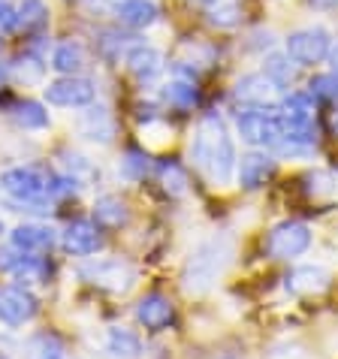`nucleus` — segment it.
<instances>
[{"label":"nucleus","instance_id":"42","mask_svg":"<svg viewBox=\"0 0 338 359\" xmlns=\"http://www.w3.org/2000/svg\"><path fill=\"white\" fill-rule=\"evenodd\" d=\"M0 359H4V356H0Z\"/></svg>","mask_w":338,"mask_h":359},{"label":"nucleus","instance_id":"37","mask_svg":"<svg viewBox=\"0 0 338 359\" xmlns=\"http://www.w3.org/2000/svg\"><path fill=\"white\" fill-rule=\"evenodd\" d=\"M326 61H330V73L338 79V43L330 48V57H326Z\"/></svg>","mask_w":338,"mask_h":359},{"label":"nucleus","instance_id":"20","mask_svg":"<svg viewBox=\"0 0 338 359\" xmlns=\"http://www.w3.org/2000/svg\"><path fill=\"white\" fill-rule=\"evenodd\" d=\"M94 221L109 229H121L130 221V208H127L124 199L118 196H100L94 203Z\"/></svg>","mask_w":338,"mask_h":359},{"label":"nucleus","instance_id":"2","mask_svg":"<svg viewBox=\"0 0 338 359\" xmlns=\"http://www.w3.org/2000/svg\"><path fill=\"white\" fill-rule=\"evenodd\" d=\"M233 251H236L233 238L224 236V233H217V236L196 245L191 251V257H187L184 269H182L184 290L191 296H203V293L212 290V287L217 284V278H221L227 272V266H230Z\"/></svg>","mask_w":338,"mask_h":359},{"label":"nucleus","instance_id":"31","mask_svg":"<svg viewBox=\"0 0 338 359\" xmlns=\"http://www.w3.org/2000/svg\"><path fill=\"white\" fill-rule=\"evenodd\" d=\"M64 166H67V175L76 178V182L94 175V166L88 163V157H82V154H64Z\"/></svg>","mask_w":338,"mask_h":359},{"label":"nucleus","instance_id":"35","mask_svg":"<svg viewBox=\"0 0 338 359\" xmlns=\"http://www.w3.org/2000/svg\"><path fill=\"white\" fill-rule=\"evenodd\" d=\"M18 27V9H13L6 0H0V34H9Z\"/></svg>","mask_w":338,"mask_h":359},{"label":"nucleus","instance_id":"1","mask_svg":"<svg viewBox=\"0 0 338 359\" xmlns=\"http://www.w3.org/2000/svg\"><path fill=\"white\" fill-rule=\"evenodd\" d=\"M191 157H194L196 169H200L212 184L224 187V184L233 182L238 157H236L233 136L217 112L203 115L200 127H196V136H194V145H191Z\"/></svg>","mask_w":338,"mask_h":359},{"label":"nucleus","instance_id":"12","mask_svg":"<svg viewBox=\"0 0 338 359\" xmlns=\"http://www.w3.org/2000/svg\"><path fill=\"white\" fill-rule=\"evenodd\" d=\"M124 64L139 82H151L154 76L163 73V55L157 52L154 46H142V43H133L130 48H127Z\"/></svg>","mask_w":338,"mask_h":359},{"label":"nucleus","instance_id":"30","mask_svg":"<svg viewBox=\"0 0 338 359\" xmlns=\"http://www.w3.org/2000/svg\"><path fill=\"white\" fill-rule=\"evenodd\" d=\"M161 182L166 187V194H173V196L187 194V175L178 163H163L161 166Z\"/></svg>","mask_w":338,"mask_h":359},{"label":"nucleus","instance_id":"27","mask_svg":"<svg viewBox=\"0 0 338 359\" xmlns=\"http://www.w3.org/2000/svg\"><path fill=\"white\" fill-rule=\"evenodd\" d=\"M163 97H166V103L175 106V109H194L196 100H200L194 79H175V82H169Z\"/></svg>","mask_w":338,"mask_h":359},{"label":"nucleus","instance_id":"8","mask_svg":"<svg viewBox=\"0 0 338 359\" xmlns=\"http://www.w3.org/2000/svg\"><path fill=\"white\" fill-rule=\"evenodd\" d=\"M269 254L275 260H293V257H302L308 248H311V229H308L302 221H284L278 224L269 233Z\"/></svg>","mask_w":338,"mask_h":359},{"label":"nucleus","instance_id":"38","mask_svg":"<svg viewBox=\"0 0 338 359\" xmlns=\"http://www.w3.org/2000/svg\"><path fill=\"white\" fill-rule=\"evenodd\" d=\"M314 4H317V6H330V9H332V6H338V0H314Z\"/></svg>","mask_w":338,"mask_h":359},{"label":"nucleus","instance_id":"6","mask_svg":"<svg viewBox=\"0 0 338 359\" xmlns=\"http://www.w3.org/2000/svg\"><path fill=\"white\" fill-rule=\"evenodd\" d=\"M330 48H332V34L320 25L293 31L284 43V52L299 67H314V64L326 61V57H330Z\"/></svg>","mask_w":338,"mask_h":359},{"label":"nucleus","instance_id":"22","mask_svg":"<svg viewBox=\"0 0 338 359\" xmlns=\"http://www.w3.org/2000/svg\"><path fill=\"white\" fill-rule=\"evenodd\" d=\"M263 73L269 76V82L278 91H284V88H290L296 82V61L287 52H275L263 61Z\"/></svg>","mask_w":338,"mask_h":359},{"label":"nucleus","instance_id":"7","mask_svg":"<svg viewBox=\"0 0 338 359\" xmlns=\"http://www.w3.org/2000/svg\"><path fill=\"white\" fill-rule=\"evenodd\" d=\"M94 97H97V88L91 79H85V76H61L46 85V100L52 106L82 109V106H91Z\"/></svg>","mask_w":338,"mask_h":359},{"label":"nucleus","instance_id":"26","mask_svg":"<svg viewBox=\"0 0 338 359\" xmlns=\"http://www.w3.org/2000/svg\"><path fill=\"white\" fill-rule=\"evenodd\" d=\"M18 27H25V31H46L48 27V6L43 0H22V6H18Z\"/></svg>","mask_w":338,"mask_h":359},{"label":"nucleus","instance_id":"11","mask_svg":"<svg viewBox=\"0 0 338 359\" xmlns=\"http://www.w3.org/2000/svg\"><path fill=\"white\" fill-rule=\"evenodd\" d=\"M136 320L151 332H161L175 320V305L163 293H148L136 302Z\"/></svg>","mask_w":338,"mask_h":359},{"label":"nucleus","instance_id":"15","mask_svg":"<svg viewBox=\"0 0 338 359\" xmlns=\"http://www.w3.org/2000/svg\"><path fill=\"white\" fill-rule=\"evenodd\" d=\"M330 281H332L330 269H323V266H296L293 272L287 275L284 287L290 293H296V296H314V293H323L326 287H330Z\"/></svg>","mask_w":338,"mask_h":359},{"label":"nucleus","instance_id":"5","mask_svg":"<svg viewBox=\"0 0 338 359\" xmlns=\"http://www.w3.org/2000/svg\"><path fill=\"white\" fill-rule=\"evenodd\" d=\"M79 275L88 284L100 287L106 293H127L136 284V269L121 260V257H109V260H88L79 266Z\"/></svg>","mask_w":338,"mask_h":359},{"label":"nucleus","instance_id":"39","mask_svg":"<svg viewBox=\"0 0 338 359\" xmlns=\"http://www.w3.org/2000/svg\"><path fill=\"white\" fill-rule=\"evenodd\" d=\"M335 133H338V115H335Z\"/></svg>","mask_w":338,"mask_h":359},{"label":"nucleus","instance_id":"25","mask_svg":"<svg viewBox=\"0 0 338 359\" xmlns=\"http://www.w3.org/2000/svg\"><path fill=\"white\" fill-rule=\"evenodd\" d=\"M13 121L22 127V130H46L48 112L43 109V103H36V100H25V103L13 106Z\"/></svg>","mask_w":338,"mask_h":359},{"label":"nucleus","instance_id":"9","mask_svg":"<svg viewBox=\"0 0 338 359\" xmlns=\"http://www.w3.org/2000/svg\"><path fill=\"white\" fill-rule=\"evenodd\" d=\"M36 314V296L25 284L0 287V320L6 326H25Z\"/></svg>","mask_w":338,"mask_h":359},{"label":"nucleus","instance_id":"36","mask_svg":"<svg viewBox=\"0 0 338 359\" xmlns=\"http://www.w3.org/2000/svg\"><path fill=\"white\" fill-rule=\"evenodd\" d=\"M22 251H18V248H13V245H9V248H0V272H13V269L18 266V263H22Z\"/></svg>","mask_w":338,"mask_h":359},{"label":"nucleus","instance_id":"4","mask_svg":"<svg viewBox=\"0 0 338 359\" xmlns=\"http://www.w3.org/2000/svg\"><path fill=\"white\" fill-rule=\"evenodd\" d=\"M238 136L254 148H275L284 139L281 106H251L238 115Z\"/></svg>","mask_w":338,"mask_h":359},{"label":"nucleus","instance_id":"14","mask_svg":"<svg viewBox=\"0 0 338 359\" xmlns=\"http://www.w3.org/2000/svg\"><path fill=\"white\" fill-rule=\"evenodd\" d=\"M278 91V88L269 82V76L266 73H248L236 82L233 88V97L238 100V103H245L248 109L251 106H272V94Z\"/></svg>","mask_w":338,"mask_h":359},{"label":"nucleus","instance_id":"32","mask_svg":"<svg viewBox=\"0 0 338 359\" xmlns=\"http://www.w3.org/2000/svg\"><path fill=\"white\" fill-rule=\"evenodd\" d=\"M311 97H320V100H335L338 97V79L330 76H317L311 79Z\"/></svg>","mask_w":338,"mask_h":359},{"label":"nucleus","instance_id":"10","mask_svg":"<svg viewBox=\"0 0 338 359\" xmlns=\"http://www.w3.org/2000/svg\"><path fill=\"white\" fill-rule=\"evenodd\" d=\"M61 245L73 257H91L103 248V233L97 221H73L61 233Z\"/></svg>","mask_w":338,"mask_h":359},{"label":"nucleus","instance_id":"24","mask_svg":"<svg viewBox=\"0 0 338 359\" xmlns=\"http://www.w3.org/2000/svg\"><path fill=\"white\" fill-rule=\"evenodd\" d=\"M52 67L58 69L61 76H79V69L85 67V48L76 43V39H67L55 48L52 55Z\"/></svg>","mask_w":338,"mask_h":359},{"label":"nucleus","instance_id":"41","mask_svg":"<svg viewBox=\"0 0 338 359\" xmlns=\"http://www.w3.org/2000/svg\"><path fill=\"white\" fill-rule=\"evenodd\" d=\"M230 359H236V356H230Z\"/></svg>","mask_w":338,"mask_h":359},{"label":"nucleus","instance_id":"18","mask_svg":"<svg viewBox=\"0 0 338 359\" xmlns=\"http://www.w3.org/2000/svg\"><path fill=\"white\" fill-rule=\"evenodd\" d=\"M79 130H82L85 139H91V142L106 145V142H112V136H115V121L106 106H91L82 115V121H79Z\"/></svg>","mask_w":338,"mask_h":359},{"label":"nucleus","instance_id":"33","mask_svg":"<svg viewBox=\"0 0 338 359\" xmlns=\"http://www.w3.org/2000/svg\"><path fill=\"white\" fill-rule=\"evenodd\" d=\"M148 172V157L139 151H127L124 157V175L127 178H142Z\"/></svg>","mask_w":338,"mask_h":359},{"label":"nucleus","instance_id":"13","mask_svg":"<svg viewBox=\"0 0 338 359\" xmlns=\"http://www.w3.org/2000/svg\"><path fill=\"white\" fill-rule=\"evenodd\" d=\"M236 172H238V184H242L245 191H257V187H263L272 178L275 161L266 151H251L238 161Z\"/></svg>","mask_w":338,"mask_h":359},{"label":"nucleus","instance_id":"16","mask_svg":"<svg viewBox=\"0 0 338 359\" xmlns=\"http://www.w3.org/2000/svg\"><path fill=\"white\" fill-rule=\"evenodd\" d=\"M55 245V229L46 224H22L13 229V248H18L27 257L46 254Z\"/></svg>","mask_w":338,"mask_h":359},{"label":"nucleus","instance_id":"23","mask_svg":"<svg viewBox=\"0 0 338 359\" xmlns=\"http://www.w3.org/2000/svg\"><path fill=\"white\" fill-rule=\"evenodd\" d=\"M203 13L215 27H236L242 22V6L238 0H203Z\"/></svg>","mask_w":338,"mask_h":359},{"label":"nucleus","instance_id":"40","mask_svg":"<svg viewBox=\"0 0 338 359\" xmlns=\"http://www.w3.org/2000/svg\"><path fill=\"white\" fill-rule=\"evenodd\" d=\"M0 233H4V224H0Z\"/></svg>","mask_w":338,"mask_h":359},{"label":"nucleus","instance_id":"28","mask_svg":"<svg viewBox=\"0 0 338 359\" xmlns=\"http://www.w3.org/2000/svg\"><path fill=\"white\" fill-rule=\"evenodd\" d=\"M13 275L18 278V284H43L46 281V263L39 257H22V263L13 269Z\"/></svg>","mask_w":338,"mask_h":359},{"label":"nucleus","instance_id":"17","mask_svg":"<svg viewBox=\"0 0 338 359\" xmlns=\"http://www.w3.org/2000/svg\"><path fill=\"white\" fill-rule=\"evenodd\" d=\"M115 15L121 25L133 27V31H142V27H151L161 18V9H157L154 0H121Z\"/></svg>","mask_w":338,"mask_h":359},{"label":"nucleus","instance_id":"3","mask_svg":"<svg viewBox=\"0 0 338 359\" xmlns=\"http://www.w3.org/2000/svg\"><path fill=\"white\" fill-rule=\"evenodd\" d=\"M48 184H52V172L39 166H13L0 172V191H4L13 205H18L15 212H43L46 199H48Z\"/></svg>","mask_w":338,"mask_h":359},{"label":"nucleus","instance_id":"34","mask_svg":"<svg viewBox=\"0 0 338 359\" xmlns=\"http://www.w3.org/2000/svg\"><path fill=\"white\" fill-rule=\"evenodd\" d=\"M305 182H308V191H311V194H332L335 178L330 172H314V175H308Z\"/></svg>","mask_w":338,"mask_h":359},{"label":"nucleus","instance_id":"29","mask_svg":"<svg viewBox=\"0 0 338 359\" xmlns=\"http://www.w3.org/2000/svg\"><path fill=\"white\" fill-rule=\"evenodd\" d=\"M34 351L39 359H67V347L55 332H39L34 338Z\"/></svg>","mask_w":338,"mask_h":359},{"label":"nucleus","instance_id":"21","mask_svg":"<svg viewBox=\"0 0 338 359\" xmlns=\"http://www.w3.org/2000/svg\"><path fill=\"white\" fill-rule=\"evenodd\" d=\"M106 351L115 359H136L139 353H142V341H139V335L130 332V329L112 326L106 332Z\"/></svg>","mask_w":338,"mask_h":359},{"label":"nucleus","instance_id":"19","mask_svg":"<svg viewBox=\"0 0 338 359\" xmlns=\"http://www.w3.org/2000/svg\"><path fill=\"white\" fill-rule=\"evenodd\" d=\"M284 127H314V100L311 94H287L281 103Z\"/></svg>","mask_w":338,"mask_h":359}]
</instances>
